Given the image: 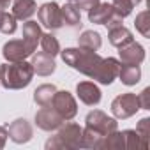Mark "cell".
<instances>
[{
  "label": "cell",
  "instance_id": "1",
  "mask_svg": "<svg viewBox=\"0 0 150 150\" xmlns=\"http://www.w3.org/2000/svg\"><path fill=\"white\" fill-rule=\"evenodd\" d=\"M62 60L65 65L71 69L78 71L85 76L99 81L101 85H111L118 78V69H120V60L113 57H101L97 51H90L85 48H65L60 51Z\"/></svg>",
  "mask_w": 150,
  "mask_h": 150
},
{
  "label": "cell",
  "instance_id": "2",
  "mask_svg": "<svg viewBox=\"0 0 150 150\" xmlns=\"http://www.w3.org/2000/svg\"><path fill=\"white\" fill-rule=\"evenodd\" d=\"M34 67L27 60L6 62L0 65V85L7 90H20L32 83Z\"/></svg>",
  "mask_w": 150,
  "mask_h": 150
},
{
  "label": "cell",
  "instance_id": "3",
  "mask_svg": "<svg viewBox=\"0 0 150 150\" xmlns=\"http://www.w3.org/2000/svg\"><path fill=\"white\" fill-rule=\"evenodd\" d=\"M81 127L78 124H62L57 129V134L46 141V148H65V150H78L81 148Z\"/></svg>",
  "mask_w": 150,
  "mask_h": 150
},
{
  "label": "cell",
  "instance_id": "4",
  "mask_svg": "<svg viewBox=\"0 0 150 150\" xmlns=\"http://www.w3.org/2000/svg\"><path fill=\"white\" fill-rule=\"evenodd\" d=\"M138 111H139V101H138V96L132 92L120 94L111 101V113L115 118L125 120L136 115Z\"/></svg>",
  "mask_w": 150,
  "mask_h": 150
},
{
  "label": "cell",
  "instance_id": "5",
  "mask_svg": "<svg viewBox=\"0 0 150 150\" xmlns=\"http://www.w3.org/2000/svg\"><path fill=\"white\" fill-rule=\"evenodd\" d=\"M50 106H51V108H53L62 118H64V122L72 120L74 117H76V113H78L76 99H74L72 94L67 92V90H57Z\"/></svg>",
  "mask_w": 150,
  "mask_h": 150
},
{
  "label": "cell",
  "instance_id": "6",
  "mask_svg": "<svg viewBox=\"0 0 150 150\" xmlns=\"http://www.w3.org/2000/svg\"><path fill=\"white\" fill-rule=\"evenodd\" d=\"M88 20H90V23L106 25L108 28H113L117 25H122V21H124L122 18H118L113 13V7L108 2H99L96 7H92L88 11Z\"/></svg>",
  "mask_w": 150,
  "mask_h": 150
},
{
  "label": "cell",
  "instance_id": "7",
  "mask_svg": "<svg viewBox=\"0 0 150 150\" xmlns=\"http://www.w3.org/2000/svg\"><path fill=\"white\" fill-rule=\"evenodd\" d=\"M37 18H39V23L42 27H46L48 30H58L64 27V21H62V9L57 2H46L42 4L39 9H37Z\"/></svg>",
  "mask_w": 150,
  "mask_h": 150
},
{
  "label": "cell",
  "instance_id": "8",
  "mask_svg": "<svg viewBox=\"0 0 150 150\" xmlns=\"http://www.w3.org/2000/svg\"><path fill=\"white\" fill-rule=\"evenodd\" d=\"M85 125L90 127V129H94V131H97V132H101L103 136H106V134H110V132H113V131L118 129V122L115 118L108 117L101 110L90 111L87 115V118H85Z\"/></svg>",
  "mask_w": 150,
  "mask_h": 150
},
{
  "label": "cell",
  "instance_id": "9",
  "mask_svg": "<svg viewBox=\"0 0 150 150\" xmlns=\"http://www.w3.org/2000/svg\"><path fill=\"white\" fill-rule=\"evenodd\" d=\"M35 50L25 41V39H13L7 41L2 48V55L7 62H20V60H27Z\"/></svg>",
  "mask_w": 150,
  "mask_h": 150
},
{
  "label": "cell",
  "instance_id": "10",
  "mask_svg": "<svg viewBox=\"0 0 150 150\" xmlns=\"http://www.w3.org/2000/svg\"><path fill=\"white\" fill-rule=\"evenodd\" d=\"M32 136H34V127L27 118H16L7 127V138H11L18 145L28 143L32 139Z\"/></svg>",
  "mask_w": 150,
  "mask_h": 150
},
{
  "label": "cell",
  "instance_id": "11",
  "mask_svg": "<svg viewBox=\"0 0 150 150\" xmlns=\"http://www.w3.org/2000/svg\"><path fill=\"white\" fill-rule=\"evenodd\" d=\"M64 124V118L51 108V106H44L35 113V125L46 132L57 131L60 125Z\"/></svg>",
  "mask_w": 150,
  "mask_h": 150
},
{
  "label": "cell",
  "instance_id": "12",
  "mask_svg": "<svg viewBox=\"0 0 150 150\" xmlns=\"http://www.w3.org/2000/svg\"><path fill=\"white\" fill-rule=\"evenodd\" d=\"M118 55H120V64H129V65H139L145 60V48L136 42L131 41L129 44L118 48Z\"/></svg>",
  "mask_w": 150,
  "mask_h": 150
},
{
  "label": "cell",
  "instance_id": "13",
  "mask_svg": "<svg viewBox=\"0 0 150 150\" xmlns=\"http://www.w3.org/2000/svg\"><path fill=\"white\" fill-rule=\"evenodd\" d=\"M76 94H78L80 101H81L83 104H87V106H96V104H99V103H101V97H103L99 87H97L94 81H80V83L76 85Z\"/></svg>",
  "mask_w": 150,
  "mask_h": 150
},
{
  "label": "cell",
  "instance_id": "14",
  "mask_svg": "<svg viewBox=\"0 0 150 150\" xmlns=\"http://www.w3.org/2000/svg\"><path fill=\"white\" fill-rule=\"evenodd\" d=\"M32 67H34V72H37L39 76H51L57 69V64H55V57L44 53V51H39V53H32Z\"/></svg>",
  "mask_w": 150,
  "mask_h": 150
},
{
  "label": "cell",
  "instance_id": "15",
  "mask_svg": "<svg viewBox=\"0 0 150 150\" xmlns=\"http://www.w3.org/2000/svg\"><path fill=\"white\" fill-rule=\"evenodd\" d=\"M37 11L35 0H13V16L20 21L30 20Z\"/></svg>",
  "mask_w": 150,
  "mask_h": 150
},
{
  "label": "cell",
  "instance_id": "16",
  "mask_svg": "<svg viewBox=\"0 0 150 150\" xmlns=\"http://www.w3.org/2000/svg\"><path fill=\"white\" fill-rule=\"evenodd\" d=\"M108 39H110V42H111L113 46H117V48H122V46L129 44L131 41H134L132 32H131L127 27H124V25H117V27L110 28Z\"/></svg>",
  "mask_w": 150,
  "mask_h": 150
},
{
  "label": "cell",
  "instance_id": "17",
  "mask_svg": "<svg viewBox=\"0 0 150 150\" xmlns=\"http://www.w3.org/2000/svg\"><path fill=\"white\" fill-rule=\"evenodd\" d=\"M118 78L124 85L132 87L141 80V69L139 65H129V64H120L118 69Z\"/></svg>",
  "mask_w": 150,
  "mask_h": 150
},
{
  "label": "cell",
  "instance_id": "18",
  "mask_svg": "<svg viewBox=\"0 0 150 150\" xmlns=\"http://www.w3.org/2000/svg\"><path fill=\"white\" fill-rule=\"evenodd\" d=\"M57 92V87L53 83H44V85H39L35 90H34V101L39 108H44V106H50L51 101H53V96Z\"/></svg>",
  "mask_w": 150,
  "mask_h": 150
},
{
  "label": "cell",
  "instance_id": "19",
  "mask_svg": "<svg viewBox=\"0 0 150 150\" xmlns=\"http://www.w3.org/2000/svg\"><path fill=\"white\" fill-rule=\"evenodd\" d=\"M60 9H62V21H64V25H67L69 28H80L81 27V14H80V9L74 4L67 2Z\"/></svg>",
  "mask_w": 150,
  "mask_h": 150
},
{
  "label": "cell",
  "instance_id": "20",
  "mask_svg": "<svg viewBox=\"0 0 150 150\" xmlns=\"http://www.w3.org/2000/svg\"><path fill=\"white\" fill-rule=\"evenodd\" d=\"M41 35H42V30L39 27L37 21H32V20H27L23 23V39L35 50L39 41H41Z\"/></svg>",
  "mask_w": 150,
  "mask_h": 150
},
{
  "label": "cell",
  "instance_id": "21",
  "mask_svg": "<svg viewBox=\"0 0 150 150\" xmlns=\"http://www.w3.org/2000/svg\"><path fill=\"white\" fill-rule=\"evenodd\" d=\"M103 44V39H101V34L96 32V30H85L80 37H78V46L80 48H85V50H90V51H97Z\"/></svg>",
  "mask_w": 150,
  "mask_h": 150
},
{
  "label": "cell",
  "instance_id": "22",
  "mask_svg": "<svg viewBox=\"0 0 150 150\" xmlns=\"http://www.w3.org/2000/svg\"><path fill=\"white\" fill-rule=\"evenodd\" d=\"M125 148V139H124V132H120L118 129L106 134L101 141V148L99 150H122Z\"/></svg>",
  "mask_w": 150,
  "mask_h": 150
},
{
  "label": "cell",
  "instance_id": "23",
  "mask_svg": "<svg viewBox=\"0 0 150 150\" xmlns=\"http://www.w3.org/2000/svg\"><path fill=\"white\" fill-rule=\"evenodd\" d=\"M141 2V0H111V7H113V13L118 16V18H127L132 9Z\"/></svg>",
  "mask_w": 150,
  "mask_h": 150
},
{
  "label": "cell",
  "instance_id": "24",
  "mask_svg": "<svg viewBox=\"0 0 150 150\" xmlns=\"http://www.w3.org/2000/svg\"><path fill=\"white\" fill-rule=\"evenodd\" d=\"M39 44H41L42 51H44V53H48V55H51V57H57V55L60 53V42H58V39H57L51 32L42 34V35H41Z\"/></svg>",
  "mask_w": 150,
  "mask_h": 150
},
{
  "label": "cell",
  "instance_id": "25",
  "mask_svg": "<svg viewBox=\"0 0 150 150\" xmlns=\"http://www.w3.org/2000/svg\"><path fill=\"white\" fill-rule=\"evenodd\" d=\"M16 21L18 20L13 16V13H6L4 9H0V32L2 34H7V35L14 34L18 28Z\"/></svg>",
  "mask_w": 150,
  "mask_h": 150
},
{
  "label": "cell",
  "instance_id": "26",
  "mask_svg": "<svg viewBox=\"0 0 150 150\" xmlns=\"http://www.w3.org/2000/svg\"><path fill=\"white\" fill-rule=\"evenodd\" d=\"M124 132V139H125V148L127 150H145V146H143V141H141V138H139V134L136 132V129H125V131H122Z\"/></svg>",
  "mask_w": 150,
  "mask_h": 150
},
{
  "label": "cell",
  "instance_id": "27",
  "mask_svg": "<svg viewBox=\"0 0 150 150\" xmlns=\"http://www.w3.org/2000/svg\"><path fill=\"white\" fill-rule=\"evenodd\" d=\"M136 30L143 35V37H150V13L148 11H141L138 16H136Z\"/></svg>",
  "mask_w": 150,
  "mask_h": 150
},
{
  "label": "cell",
  "instance_id": "28",
  "mask_svg": "<svg viewBox=\"0 0 150 150\" xmlns=\"http://www.w3.org/2000/svg\"><path fill=\"white\" fill-rule=\"evenodd\" d=\"M136 132L139 134V138H141V141H143V146H145V150L148 148V136H150V118H141L139 122H138V125H136Z\"/></svg>",
  "mask_w": 150,
  "mask_h": 150
},
{
  "label": "cell",
  "instance_id": "29",
  "mask_svg": "<svg viewBox=\"0 0 150 150\" xmlns=\"http://www.w3.org/2000/svg\"><path fill=\"white\" fill-rule=\"evenodd\" d=\"M99 2H101V0H74V6H76L80 11H90Z\"/></svg>",
  "mask_w": 150,
  "mask_h": 150
},
{
  "label": "cell",
  "instance_id": "30",
  "mask_svg": "<svg viewBox=\"0 0 150 150\" xmlns=\"http://www.w3.org/2000/svg\"><path fill=\"white\" fill-rule=\"evenodd\" d=\"M148 97H150V88L146 87V88H143V92L138 96L139 110H150V101H148Z\"/></svg>",
  "mask_w": 150,
  "mask_h": 150
},
{
  "label": "cell",
  "instance_id": "31",
  "mask_svg": "<svg viewBox=\"0 0 150 150\" xmlns=\"http://www.w3.org/2000/svg\"><path fill=\"white\" fill-rule=\"evenodd\" d=\"M6 141H7V127L0 125V150L6 146Z\"/></svg>",
  "mask_w": 150,
  "mask_h": 150
},
{
  "label": "cell",
  "instance_id": "32",
  "mask_svg": "<svg viewBox=\"0 0 150 150\" xmlns=\"http://www.w3.org/2000/svg\"><path fill=\"white\" fill-rule=\"evenodd\" d=\"M13 0H0V9H7Z\"/></svg>",
  "mask_w": 150,
  "mask_h": 150
},
{
  "label": "cell",
  "instance_id": "33",
  "mask_svg": "<svg viewBox=\"0 0 150 150\" xmlns=\"http://www.w3.org/2000/svg\"><path fill=\"white\" fill-rule=\"evenodd\" d=\"M69 2H71V0H69Z\"/></svg>",
  "mask_w": 150,
  "mask_h": 150
}]
</instances>
